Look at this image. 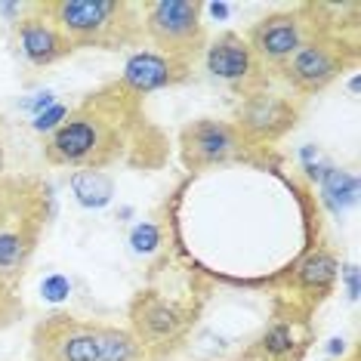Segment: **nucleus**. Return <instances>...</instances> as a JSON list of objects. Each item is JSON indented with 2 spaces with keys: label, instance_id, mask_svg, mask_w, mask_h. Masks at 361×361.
<instances>
[{
  "label": "nucleus",
  "instance_id": "412c9836",
  "mask_svg": "<svg viewBox=\"0 0 361 361\" xmlns=\"http://www.w3.org/2000/svg\"><path fill=\"white\" fill-rule=\"evenodd\" d=\"M65 114H68V105H62V102H56L50 105L47 111H40L35 114V121H31V127H35V133H44V136H50L56 127L65 121Z\"/></svg>",
  "mask_w": 361,
  "mask_h": 361
},
{
  "label": "nucleus",
  "instance_id": "f03ea898",
  "mask_svg": "<svg viewBox=\"0 0 361 361\" xmlns=\"http://www.w3.org/2000/svg\"><path fill=\"white\" fill-rule=\"evenodd\" d=\"M53 210L40 176H0V281L19 287Z\"/></svg>",
  "mask_w": 361,
  "mask_h": 361
},
{
  "label": "nucleus",
  "instance_id": "4468645a",
  "mask_svg": "<svg viewBox=\"0 0 361 361\" xmlns=\"http://www.w3.org/2000/svg\"><path fill=\"white\" fill-rule=\"evenodd\" d=\"M336 278H340V262H336V257L331 250H315L297 266V272H293V287H297L312 306V302H322L327 293H331Z\"/></svg>",
  "mask_w": 361,
  "mask_h": 361
},
{
  "label": "nucleus",
  "instance_id": "f257e3e1",
  "mask_svg": "<svg viewBox=\"0 0 361 361\" xmlns=\"http://www.w3.org/2000/svg\"><path fill=\"white\" fill-rule=\"evenodd\" d=\"M44 158L50 167L75 170H105L111 164L152 170L167 161V142L149 124L142 96L118 78L68 109L62 124L44 139Z\"/></svg>",
  "mask_w": 361,
  "mask_h": 361
},
{
  "label": "nucleus",
  "instance_id": "9d476101",
  "mask_svg": "<svg viewBox=\"0 0 361 361\" xmlns=\"http://www.w3.org/2000/svg\"><path fill=\"white\" fill-rule=\"evenodd\" d=\"M13 40H16V50L22 53V59L35 65V68H47V65L75 53V47L65 40V35L56 28V22L47 16L44 0L25 4V10H22V16L13 25Z\"/></svg>",
  "mask_w": 361,
  "mask_h": 361
},
{
  "label": "nucleus",
  "instance_id": "393cba45",
  "mask_svg": "<svg viewBox=\"0 0 361 361\" xmlns=\"http://www.w3.org/2000/svg\"><path fill=\"white\" fill-rule=\"evenodd\" d=\"M0 176H6V152H4V145H0Z\"/></svg>",
  "mask_w": 361,
  "mask_h": 361
},
{
  "label": "nucleus",
  "instance_id": "0eeeda50",
  "mask_svg": "<svg viewBox=\"0 0 361 361\" xmlns=\"http://www.w3.org/2000/svg\"><path fill=\"white\" fill-rule=\"evenodd\" d=\"M250 142L241 136L232 121H216V118H201L183 127L179 133V152L188 173H204L210 167L228 161L247 158Z\"/></svg>",
  "mask_w": 361,
  "mask_h": 361
},
{
  "label": "nucleus",
  "instance_id": "dca6fc26",
  "mask_svg": "<svg viewBox=\"0 0 361 361\" xmlns=\"http://www.w3.org/2000/svg\"><path fill=\"white\" fill-rule=\"evenodd\" d=\"M99 361H145V346L133 331L99 324Z\"/></svg>",
  "mask_w": 361,
  "mask_h": 361
},
{
  "label": "nucleus",
  "instance_id": "ddd939ff",
  "mask_svg": "<svg viewBox=\"0 0 361 361\" xmlns=\"http://www.w3.org/2000/svg\"><path fill=\"white\" fill-rule=\"evenodd\" d=\"M192 65H195L192 59H179V56H167L158 50H136L127 59L121 80L136 96H149L154 90H167L188 80Z\"/></svg>",
  "mask_w": 361,
  "mask_h": 361
},
{
  "label": "nucleus",
  "instance_id": "4be33fe9",
  "mask_svg": "<svg viewBox=\"0 0 361 361\" xmlns=\"http://www.w3.org/2000/svg\"><path fill=\"white\" fill-rule=\"evenodd\" d=\"M40 297H44L47 302H62V300H68L71 297V281L65 275H50V278H44L40 281Z\"/></svg>",
  "mask_w": 361,
  "mask_h": 361
},
{
  "label": "nucleus",
  "instance_id": "5701e85b",
  "mask_svg": "<svg viewBox=\"0 0 361 361\" xmlns=\"http://www.w3.org/2000/svg\"><path fill=\"white\" fill-rule=\"evenodd\" d=\"M340 275H346V281H349V300H355L358 297V272H355V266L340 269Z\"/></svg>",
  "mask_w": 361,
  "mask_h": 361
},
{
  "label": "nucleus",
  "instance_id": "2eb2a0df",
  "mask_svg": "<svg viewBox=\"0 0 361 361\" xmlns=\"http://www.w3.org/2000/svg\"><path fill=\"white\" fill-rule=\"evenodd\" d=\"M71 188H75L78 201L87 210H102L114 198V179L102 170H75L71 173Z\"/></svg>",
  "mask_w": 361,
  "mask_h": 361
},
{
  "label": "nucleus",
  "instance_id": "aec40b11",
  "mask_svg": "<svg viewBox=\"0 0 361 361\" xmlns=\"http://www.w3.org/2000/svg\"><path fill=\"white\" fill-rule=\"evenodd\" d=\"M161 244H164V232H161V226H154V223H139L133 232H130V247H133V253L149 257Z\"/></svg>",
  "mask_w": 361,
  "mask_h": 361
},
{
  "label": "nucleus",
  "instance_id": "f3484780",
  "mask_svg": "<svg viewBox=\"0 0 361 361\" xmlns=\"http://www.w3.org/2000/svg\"><path fill=\"white\" fill-rule=\"evenodd\" d=\"M322 183V198L334 213H343L346 207L358 201V176L349 170H336L331 167L327 173L318 179Z\"/></svg>",
  "mask_w": 361,
  "mask_h": 361
},
{
  "label": "nucleus",
  "instance_id": "9b49d317",
  "mask_svg": "<svg viewBox=\"0 0 361 361\" xmlns=\"http://www.w3.org/2000/svg\"><path fill=\"white\" fill-rule=\"evenodd\" d=\"M297 111H300L297 105L290 99H284V96L257 90V93L244 96V102L238 105L235 127L241 130V136L250 145L275 142L278 136H284L287 130L297 124Z\"/></svg>",
  "mask_w": 361,
  "mask_h": 361
},
{
  "label": "nucleus",
  "instance_id": "1a4fd4ad",
  "mask_svg": "<svg viewBox=\"0 0 361 361\" xmlns=\"http://www.w3.org/2000/svg\"><path fill=\"white\" fill-rule=\"evenodd\" d=\"M35 361H99V324L62 312L44 318L35 327Z\"/></svg>",
  "mask_w": 361,
  "mask_h": 361
},
{
  "label": "nucleus",
  "instance_id": "f8f14e48",
  "mask_svg": "<svg viewBox=\"0 0 361 361\" xmlns=\"http://www.w3.org/2000/svg\"><path fill=\"white\" fill-rule=\"evenodd\" d=\"M207 71L213 78L226 80V84L238 87L244 96L266 90V75L257 56L250 53L247 40L235 31H223L216 40L207 44Z\"/></svg>",
  "mask_w": 361,
  "mask_h": 361
},
{
  "label": "nucleus",
  "instance_id": "6ab92c4d",
  "mask_svg": "<svg viewBox=\"0 0 361 361\" xmlns=\"http://www.w3.org/2000/svg\"><path fill=\"white\" fill-rule=\"evenodd\" d=\"M293 346H297V336H293V324H287V322H278L272 331L262 336V349H266L272 358L287 355Z\"/></svg>",
  "mask_w": 361,
  "mask_h": 361
},
{
  "label": "nucleus",
  "instance_id": "7ed1b4c3",
  "mask_svg": "<svg viewBox=\"0 0 361 361\" xmlns=\"http://www.w3.org/2000/svg\"><path fill=\"white\" fill-rule=\"evenodd\" d=\"M44 10L75 50H127L145 37L133 0H44Z\"/></svg>",
  "mask_w": 361,
  "mask_h": 361
},
{
  "label": "nucleus",
  "instance_id": "a211bd4d",
  "mask_svg": "<svg viewBox=\"0 0 361 361\" xmlns=\"http://www.w3.org/2000/svg\"><path fill=\"white\" fill-rule=\"evenodd\" d=\"M22 315H25V302L19 297V287L0 281V331L16 324Z\"/></svg>",
  "mask_w": 361,
  "mask_h": 361
},
{
  "label": "nucleus",
  "instance_id": "b1692460",
  "mask_svg": "<svg viewBox=\"0 0 361 361\" xmlns=\"http://www.w3.org/2000/svg\"><path fill=\"white\" fill-rule=\"evenodd\" d=\"M204 13H210L213 19H226V16H228V4H204Z\"/></svg>",
  "mask_w": 361,
  "mask_h": 361
},
{
  "label": "nucleus",
  "instance_id": "20e7f679",
  "mask_svg": "<svg viewBox=\"0 0 361 361\" xmlns=\"http://www.w3.org/2000/svg\"><path fill=\"white\" fill-rule=\"evenodd\" d=\"M142 31L152 40V50L179 56V59H198L207 50V31H204V4L198 0H142Z\"/></svg>",
  "mask_w": 361,
  "mask_h": 361
},
{
  "label": "nucleus",
  "instance_id": "423d86ee",
  "mask_svg": "<svg viewBox=\"0 0 361 361\" xmlns=\"http://www.w3.org/2000/svg\"><path fill=\"white\" fill-rule=\"evenodd\" d=\"M318 13H322V6H312V4L272 13L266 19H259L244 35V40H247L250 53L257 56V62L262 68L269 65V68L281 71L293 59V53L327 25V22L318 19Z\"/></svg>",
  "mask_w": 361,
  "mask_h": 361
},
{
  "label": "nucleus",
  "instance_id": "39448f33",
  "mask_svg": "<svg viewBox=\"0 0 361 361\" xmlns=\"http://www.w3.org/2000/svg\"><path fill=\"white\" fill-rule=\"evenodd\" d=\"M358 62V44L346 40L336 28L324 25L312 40L293 53V59L281 68V78L300 96H315L331 87L349 65Z\"/></svg>",
  "mask_w": 361,
  "mask_h": 361
},
{
  "label": "nucleus",
  "instance_id": "6e6552de",
  "mask_svg": "<svg viewBox=\"0 0 361 361\" xmlns=\"http://www.w3.org/2000/svg\"><path fill=\"white\" fill-rule=\"evenodd\" d=\"M195 309L188 302L167 300L158 290L136 293L130 306V322H133V336L149 349H167L188 331Z\"/></svg>",
  "mask_w": 361,
  "mask_h": 361
}]
</instances>
